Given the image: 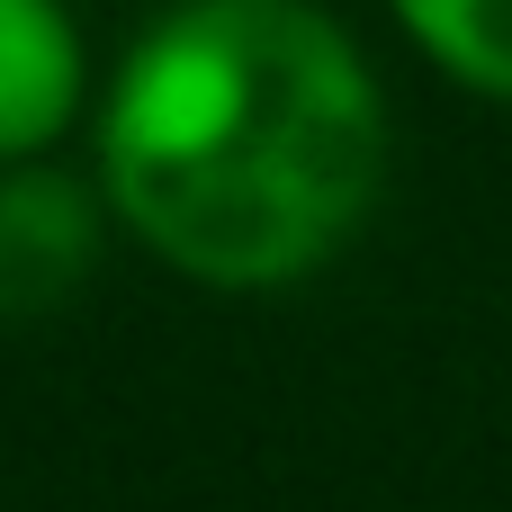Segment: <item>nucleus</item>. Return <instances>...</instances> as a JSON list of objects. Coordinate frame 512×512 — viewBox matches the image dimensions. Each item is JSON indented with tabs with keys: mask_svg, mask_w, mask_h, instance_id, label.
<instances>
[{
	"mask_svg": "<svg viewBox=\"0 0 512 512\" xmlns=\"http://www.w3.org/2000/svg\"><path fill=\"white\" fill-rule=\"evenodd\" d=\"M387 99L315 0L162 9L99 108V180L144 252L207 288H279L378 198Z\"/></svg>",
	"mask_w": 512,
	"mask_h": 512,
	"instance_id": "f257e3e1",
	"label": "nucleus"
},
{
	"mask_svg": "<svg viewBox=\"0 0 512 512\" xmlns=\"http://www.w3.org/2000/svg\"><path fill=\"white\" fill-rule=\"evenodd\" d=\"M99 216L63 171H0V315L63 306V288L90 270Z\"/></svg>",
	"mask_w": 512,
	"mask_h": 512,
	"instance_id": "f03ea898",
	"label": "nucleus"
},
{
	"mask_svg": "<svg viewBox=\"0 0 512 512\" xmlns=\"http://www.w3.org/2000/svg\"><path fill=\"white\" fill-rule=\"evenodd\" d=\"M81 36L63 0H0V162L45 153L81 108Z\"/></svg>",
	"mask_w": 512,
	"mask_h": 512,
	"instance_id": "7ed1b4c3",
	"label": "nucleus"
},
{
	"mask_svg": "<svg viewBox=\"0 0 512 512\" xmlns=\"http://www.w3.org/2000/svg\"><path fill=\"white\" fill-rule=\"evenodd\" d=\"M396 18L441 72L512 99V0H396Z\"/></svg>",
	"mask_w": 512,
	"mask_h": 512,
	"instance_id": "20e7f679",
	"label": "nucleus"
}]
</instances>
